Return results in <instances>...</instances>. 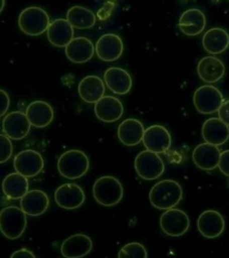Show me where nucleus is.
<instances>
[{
  "mask_svg": "<svg viewBox=\"0 0 229 258\" xmlns=\"http://www.w3.org/2000/svg\"><path fill=\"white\" fill-rule=\"evenodd\" d=\"M182 198V186L173 179H165L158 182L151 187L149 194L151 206L164 211L173 209L181 202Z\"/></svg>",
  "mask_w": 229,
  "mask_h": 258,
  "instance_id": "1",
  "label": "nucleus"
},
{
  "mask_svg": "<svg viewBox=\"0 0 229 258\" xmlns=\"http://www.w3.org/2000/svg\"><path fill=\"white\" fill-rule=\"evenodd\" d=\"M90 169L87 154L81 150H69L61 154L57 161V170L67 179H78L84 177Z\"/></svg>",
  "mask_w": 229,
  "mask_h": 258,
  "instance_id": "2",
  "label": "nucleus"
},
{
  "mask_svg": "<svg viewBox=\"0 0 229 258\" xmlns=\"http://www.w3.org/2000/svg\"><path fill=\"white\" fill-rule=\"evenodd\" d=\"M93 198L98 204L112 207L120 203L124 197V187L117 177L103 176L97 179L93 187Z\"/></svg>",
  "mask_w": 229,
  "mask_h": 258,
  "instance_id": "3",
  "label": "nucleus"
},
{
  "mask_svg": "<svg viewBox=\"0 0 229 258\" xmlns=\"http://www.w3.org/2000/svg\"><path fill=\"white\" fill-rule=\"evenodd\" d=\"M50 19L47 11L40 7H29L18 16L21 31L29 36H40L48 31Z\"/></svg>",
  "mask_w": 229,
  "mask_h": 258,
  "instance_id": "4",
  "label": "nucleus"
},
{
  "mask_svg": "<svg viewBox=\"0 0 229 258\" xmlns=\"http://www.w3.org/2000/svg\"><path fill=\"white\" fill-rule=\"evenodd\" d=\"M27 226L26 214L16 206L5 207L0 212V231L6 238L15 240L22 237Z\"/></svg>",
  "mask_w": 229,
  "mask_h": 258,
  "instance_id": "5",
  "label": "nucleus"
},
{
  "mask_svg": "<svg viewBox=\"0 0 229 258\" xmlns=\"http://www.w3.org/2000/svg\"><path fill=\"white\" fill-rule=\"evenodd\" d=\"M134 169L142 179L155 180L164 173L165 164L158 153L145 150L137 154L134 160Z\"/></svg>",
  "mask_w": 229,
  "mask_h": 258,
  "instance_id": "6",
  "label": "nucleus"
},
{
  "mask_svg": "<svg viewBox=\"0 0 229 258\" xmlns=\"http://www.w3.org/2000/svg\"><path fill=\"white\" fill-rule=\"evenodd\" d=\"M193 100L195 109L203 115L217 112L224 102L221 92L210 85L200 86L193 93Z\"/></svg>",
  "mask_w": 229,
  "mask_h": 258,
  "instance_id": "7",
  "label": "nucleus"
},
{
  "mask_svg": "<svg viewBox=\"0 0 229 258\" xmlns=\"http://www.w3.org/2000/svg\"><path fill=\"white\" fill-rule=\"evenodd\" d=\"M160 225L162 231L169 237H180L189 230V216L180 209L168 210L161 215Z\"/></svg>",
  "mask_w": 229,
  "mask_h": 258,
  "instance_id": "8",
  "label": "nucleus"
},
{
  "mask_svg": "<svg viewBox=\"0 0 229 258\" xmlns=\"http://www.w3.org/2000/svg\"><path fill=\"white\" fill-rule=\"evenodd\" d=\"M14 168L17 173L27 178L36 177L44 168V159L35 150H24L16 154Z\"/></svg>",
  "mask_w": 229,
  "mask_h": 258,
  "instance_id": "9",
  "label": "nucleus"
},
{
  "mask_svg": "<svg viewBox=\"0 0 229 258\" xmlns=\"http://www.w3.org/2000/svg\"><path fill=\"white\" fill-rule=\"evenodd\" d=\"M56 205L65 210H74L84 205L85 194L80 185L65 183L58 186L54 195Z\"/></svg>",
  "mask_w": 229,
  "mask_h": 258,
  "instance_id": "10",
  "label": "nucleus"
},
{
  "mask_svg": "<svg viewBox=\"0 0 229 258\" xmlns=\"http://www.w3.org/2000/svg\"><path fill=\"white\" fill-rule=\"evenodd\" d=\"M142 143L146 150L160 154L169 151L172 139L169 130L165 126L153 125L145 129Z\"/></svg>",
  "mask_w": 229,
  "mask_h": 258,
  "instance_id": "11",
  "label": "nucleus"
},
{
  "mask_svg": "<svg viewBox=\"0 0 229 258\" xmlns=\"http://www.w3.org/2000/svg\"><path fill=\"white\" fill-rule=\"evenodd\" d=\"M95 52L98 57L106 62L116 61L124 52V43L115 33H105L97 40Z\"/></svg>",
  "mask_w": 229,
  "mask_h": 258,
  "instance_id": "12",
  "label": "nucleus"
},
{
  "mask_svg": "<svg viewBox=\"0 0 229 258\" xmlns=\"http://www.w3.org/2000/svg\"><path fill=\"white\" fill-rule=\"evenodd\" d=\"M31 126L25 113L12 111L6 115L2 121V130L8 138L12 140H22L28 136Z\"/></svg>",
  "mask_w": 229,
  "mask_h": 258,
  "instance_id": "13",
  "label": "nucleus"
},
{
  "mask_svg": "<svg viewBox=\"0 0 229 258\" xmlns=\"http://www.w3.org/2000/svg\"><path fill=\"white\" fill-rule=\"evenodd\" d=\"M225 226L224 217L215 210L204 211L198 218V230L204 238H216L219 237L224 232Z\"/></svg>",
  "mask_w": 229,
  "mask_h": 258,
  "instance_id": "14",
  "label": "nucleus"
},
{
  "mask_svg": "<svg viewBox=\"0 0 229 258\" xmlns=\"http://www.w3.org/2000/svg\"><path fill=\"white\" fill-rule=\"evenodd\" d=\"M93 240L85 234L78 233L64 239L60 246L64 258H83L93 250Z\"/></svg>",
  "mask_w": 229,
  "mask_h": 258,
  "instance_id": "15",
  "label": "nucleus"
},
{
  "mask_svg": "<svg viewBox=\"0 0 229 258\" xmlns=\"http://www.w3.org/2000/svg\"><path fill=\"white\" fill-rule=\"evenodd\" d=\"M106 86L115 94L125 95L131 91L133 79L125 69L113 67L107 69L104 73Z\"/></svg>",
  "mask_w": 229,
  "mask_h": 258,
  "instance_id": "16",
  "label": "nucleus"
},
{
  "mask_svg": "<svg viewBox=\"0 0 229 258\" xmlns=\"http://www.w3.org/2000/svg\"><path fill=\"white\" fill-rule=\"evenodd\" d=\"M94 112L102 122L113 123L123 116L124 105L117 97L104 96L94 105Z\"/></svg>",
  "mask_w": 229,
  "mask_h": 258,
  "instance_id": "17",
  "label": "nucleus"
},
{
  "mask_svg": "<svg viewBox=\"0 0 229 258\" xmlns=\"http://www.w3.org/2000/svg\"><path fill=\"white\" fill-rule=\"evenodd\" d=\"M65 56L75 64H84L91 60L95 53L92 40L86 37H77L64 48Z\"/></svg>",
  "mask_w": 229,
  "mask_h": 258,
  "instance_id": "18",
  "label": "nucleus"
},
{
  "mask_svg": "<svg viewBox=\"0 0 229 258\" xmlns=\"http://www.w3.org/2000/svg\"><path fill=\"white\" fill-rule=\"evenodd\" d=\"M221 152L217 146L203 143L197 145L193 151V161L199 169L213 170L218 167Z\"/></svg>",
  "mask_w": 229,
  "mask_h": 258,
  "instance_id": "19",
  "label": "nucleus"
},
{
  "mask_svg": "<svg viewBox=\"0 0 229 258\" xmlns=\"http://www.w3.org/2000/svg\"><path fill=\"white\" fill-rule=\"evenodd\" d=\"M25 115L32 126L44 128L54 119V109L47 101H34L27 106Z\"/></svg>",
  "mask_w": 229,
  "mask_h": 258,
  "instance_id": "20",
  "label": "nucleus"
},
{
  "mask_svg": "<svg viewBox=\"0 0 229 258\" xmlns=\"http://www.w3.org/2000/svg\"><path fill=\"white\" fill-rule=\"evenodd\" d=\"M206 16L198 8H190L182 14L178 26L186 36H197L206 27Z\"/></svg>",
  "mask_w": 229,
  "mask_h": 258,
  "instance_id": "21",
  "label": "nucleus"
},
{
  "mask_svg": "<svg viewBox=\"0 0 229 258\" xmlns=\"http://www.w3.org/2000/svg\"><path fill=\"white\" fill-rule=\"evenodd\" d=\"M74 31L66 19L53 20L47 31L48 41L57 48H65L73 40Z\"/></svg>",
  "mask_w": 229,
  "mask_h": 258,
  "instance_id": "22",
  "label": "nucleus"
},
{
  "mask_svg": "<svg viewBox=\"0 0 229 258\" xmlns=\"http://www.w3.org/2000/svg\"><path fill=\"white\" fill-rule=\"evenodd\" d=\"M201 136L205 143L220 146L228 141L229 126L218 117H210L203 123Z\"/></svg>",
  "mask_w": 229,
  "mask_h": 258,
  "instance_id": "23",
  "label": "nucleus"
},
{
  "mask_svg": "<svg viewBox=\"0 0 229 258\" xmlns=\"http://www.w3.org/2000/svg\"><path fill=\"white\" fill-rule=\"evenodd\" d=\"M21 209L29 216H40L45 214L49 206V198L44 191L33 189L21 199Z\"/></svg>",
  "mask_w": 229,
  "mask_h": 258,
  "instance_id": "24",
  "label": "nucleus"
},
{
  "mask_svg": "<svg viewBox=\"0 0 229 258\" xmlns=\"http://www.w3.org/2000/svg\"><path fill=\"white\" fill-rule=\"evenodd\" d=\"M198 76L207 84H214L221 80L225 76V64L215 56H207L199 61Z\"/></svg>",
  "mask_w": 229,
  "mask_h": 258,
  "instance_id": "25",
  "label": "nucleus"
},
{
  "mask_svg": "<svg viewBox=\"0 0 229 258\" xmlns=\"http://www.w3.org/2000/svg\"><path fill=\"white\" fill-rule=\"evenodd\" d=\"M145 128L141 121L136 118H127L117 128V137L125 146H135L142 142Z\"/></svg>",
  "mask_w": 229,
  "mask_h": 258,
  "instance_id": "26",
  "label": "nucleus"
},
{
  "mask_svg": "<svg viewBox=\"0 0 229 258\" xmlns=\"http://www.w3.org/2000/svg\"><path fill=\"white\" fill-rule=\"evenodd\" d=\"M106 88L101 77L87 76L78 85V93L81 99L87 103H96L104 97Z\"/></svg>",
  "mask_w": 229,
  "mask_h": 258,
  "instance_id": "27",
  "label": "nucleus"
},
{
  "mask_svg": "<svg viewBox=\"0 0 229 258\" xmlns=\"http://www.w3.org/2000/svg\"><path fill=\"white\" fill-rule=\"evenodd\" d=\"M202 46L211 55L221 54L229 47V33L220 27L210 28L202 37Z\"/></svg>",
  "mask_w": 229,
  "mask_h": 258,
  "instance_id": "28",
  "label": "nucleus"
},
{
  "mask_svg": "<svg viewBox=\"0 0 229 258\" xmlns=\"http://www.w3.org/2000/svg\"><path fill=\"white\" fill-rule=\"evenodd\" d=\"M2 191L9 199L21 200L28 193V178L17 172L8 174L2 181Z\"/></svg>",
  "mask_w": 229,
  "mask_h": 258,
  "instance_id": "29",
  "label": "nucleus"
},
{
  "mask_svg": "<svg viewBox=\"0 0 229 258\" xmlns=\"http://www.w3.org/2000/svg\"><path fill=\"white\" fill-rule=\"evenodd\" d=\"M72 28L86 30L96 24V16L89 8L82 6H73L68 9L65 18Z\"/></svg>",
  "mask_w": 229,
  "mask_h": 258,
  "instance_id": "30",
  "label": "nucleus"
},
{
  "mask_svg": "<svg viewBox=\"0 0 229 258\" xmlns=\"http://www.w3.org/2000/svg\"><path fill=\"white\" fill-rule=\"evenodd\" d=\"M118 258H148V252L141 243L131 242L122 246Z\"/></svg>",
  "mask_w": 229,
  "mask_h": 258,
  "instance_id": "31",
  "label": "nucleus"
},
{
  "mask_svg": "<svg viewBox=\"0 0 229 258\" xmlns=\"http://www.w3.org/2000/svg\"><path fill=\"white\" fill-rule=\"evenodd\" d=\"M12 142L6 135L0 134V164L9 161L13 155Z\"/></svg>",
  "mask_w": 229,
  "mask_h": 258,
  "instance_id": "32",
  "label": "nucleus"
},
{
  "mask_svg": "<svg viewBox=\"0 0 229 258\" xmlns=\"http://www.w3.org/2000/svg\"><path fill=\"white\" fill-rule=\"evenodd\" d=\"M10 107V97L8 93L0 89V117H3L8 112Z\"/></svg>",
  "mask_w": 229,
  "mask_h": 258,
  "instance_id": "33",
  "label": "nucleus"
},
{
  "mask_svg": "<svg viewBox=\"0 0 229 258\" xmlns=\"http://www.w3.org/2000/svg\"><path fill=\"white\" fill-rule=\"evenodd\" d=\"M218 168L222 173L226 177H229V150H225L220 154Z\"/></svg>",
  "mask_w": 229,
  "mask_h": 258,
  "instance_id": "34",
  "label": "nucleus"
},
{
  "mask_svg": "<svg viewBox=\"0 0 229 258\" xmlns=\"http://www.w3.org/2000/svg\"><path fill=\"white\" fill-rule=\"evenodd\" d=\"M217 113H218V118L229 126V100L224 101Z\"/></svg>",
  "mask_w": 229,
  "mask_h": 258,
  "instance_id": "35",
  "label": "nucleus"
},
{
  "mask_svg": "<svg viewBox=\"0 0 229 258\" xmlns=\"http://www.w3.org/2000/svg\"><path fill=\"white\" fill-rule=\"evenodd\" d=\"M10 258H36L35 254L27 248H21L15 251Z\"/></svg>",
  "mask_w": 229,
  "mask_h": 258,
  "instance_id": "36",
  "label": "nucleus"
},
{
  "mask_svg": "<svg viewBox=\"0 0 229 258\" xmlns=\"http://www.w3.org/2000/svg\"><path fill=\"white\" fill-rule=\"evenodd\" d=\"M5 6H6V2H5L4 0H0V13L3 11Z\"/></svg>",
  "mask_w": 229,
  "mask_h": 258,
  "instance_id": "37",
  "label": "nucleus"
}]
</instances>
